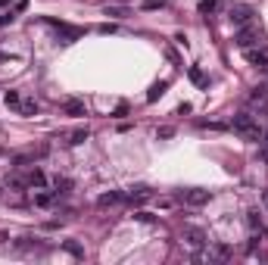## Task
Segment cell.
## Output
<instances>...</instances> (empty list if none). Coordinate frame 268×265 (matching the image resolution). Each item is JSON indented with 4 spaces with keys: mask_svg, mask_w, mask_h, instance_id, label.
Returning <instances> with one entry per match:
<instances>
[{
    "mask_svg": "<svg viewBox=\"0 0 268 265\" xmlns=\"http://www.w3.org/2000/svg\"><path fill=\"white\" fill-rule=\"evenodd\" d=\"M162 3H166V0H147V3H144V10H159Z\"/></svg>",
    "mask_w": 268,
    "mask_h": 265,
    "instance_id": "obj_25",
    "label": "cell"
},
{
    "mask_svg": "<svg viewBox=\"0 0 268 265\" xmlns=\"http://www.w3.org/2000/svg\"><path fill=\"white\" fill-rule=\"evenodd\" d=\"M125 200V194H118V190H109V194H103L100 200H97V206L100 209H106V206H116V203H122Z\"/></svg>",
    "mask_w": 268,
    "mask_h": 265,
    "instance_id": "obj_10",
    "label": "cell"
},
{
    "mask_svg": "<svg viewBox=\"0 0 268 265\" xmlns=\"http://www.w3.org/2000/svg\"><path fill=\"white\" fill-rule=\"evenodd\" d=\"M63 109H66V116H87V106H84V100H78V97H72V100H66L63 103Z\"/></svg>",
    "mask_w": 268,
    "mask_h": 265,
    "instance_id": "obj_8",
    "label": "cell"
},
{
    "mask_svg": "<svg viewBox=\"0 0 268 265\" xmlns=\"http://www.w3.org/2000/svg\"><path fill=\"white\" fill-rule=\"evenodd\" d=\"M200 16H212V13H218V0H200Z\"/></svg>",
    "mask_w": 268,
    "mask_h": 265,
    "instance_id": "obj_13",
    "label": "cell"
},
{
    "mask_svg": "<svg viewBox=\"0 0 268 265\" xmlns=\"http://www.w3.org/2000/svg\"><path fill=\"white\" fill-rule=\"evenodd\" d=\"M187 75H190V82H193V84L206 87V75H203V69H200V66H190V69H187Z\"/></svg>",
    "mask_w": 268,
    "mask_h": 265,
    "instance_id": "obj_14",
    "label": "cell"
},
{
    "mask_svg": "<svg viewBox=\"0 0 268 265\" xmlns=\"http://www.w3.org/2000/svg\"><path fill=\"white\" fill-rule=\"evenodd\" d=\"M50 25L59 32V41L63 44H72V41H78L81 34H84V28H75V25H66V22H50Z\"/></svg>",
    "mask_w": 268,
    "mask_h": 265,
    "instance_id": "obj_4",
    "label": "cell"
},
{
    "mask_svg": "<svg viewBox=\"0 0 268 265\" xmlns=\"http://www.w3.org/2000/svg\"><path fill=\"white\" fill-rule=\"evenodd\" d=\"M53 187H56V194H69V190H72V181H69V178H59V175H56V178H53Z\"/></svg>",
    "mask_w": 268,
    "mask_h": 265,
    "instance_id": "obj_20",
    "label": "cell"
},
{
    "mask_svg": "<svg viewBox=\"0 0 268 265\" xmlns=\"http://www.w3.org/2000/svg\"><path fill=\"white\" fill-rule=\"evenodd\" d=\"M156 134H159V137H172V134H175V128H168V125H166V128H159Z\"/></svg>",
    "mask_w": 268,
    "mask_h": 265,
    "instance_id": "obj_27",
    "label": "cell"
},
{
    "mask_svg": "<svg viewBox=\"0 0 268 265\" xmlns=\"http://www.w3.org/2000/svg\"><path fill=\"white\" fill-rule=\"evenodd\" d=\"M181 237H184V244H187V247H193V249L206 247V231H203V228H193V225H184Z\"/></svg>",
    "mask_w": 268,
    "mask_h": 265,
    "instance_id": "obj_3",
    "label": "cell"
},
{
    "mask_svg": "<svg viewBox=\"0 0 268 265\" xmlns=\"http://www.w3.org/2000/svg\"><path fill=\"white\" fill-rule=\"evenodd\" d=\"M97 32H100V34H113V32H116V25H109V22H106V25H100Z\"/></svg>",
    "mask_w": 268,
    "mask_h": 265,
    "instance_id": "obj_26",
    "label": "cell"
},
{
    "mask_svg": "<svg viewBox=\"0 0 268 265\" xmlns=\"http://www.w3.org/2000/svg\"><path fill=\"white\" fill-rule=\"evenodd\" d=\"M259 156H262L265 163H268V144H262V150H259Z\"/></svg>",
    "mask_w": 268,
    "mask_h": 265,
    "instance_id": "obj_29",
    "label": "cell"
},
{
    "mask_svg": "<svg viewBox=\"0 0 268 265\" xmlns=\"http://www.w3.org/2000/svg\"><path fill=\"white\" fill-rule=\"evenodd\" d=\"M63 247H66V249H69V253H72V256H78V259H81V256H84V249H81V247L75 244V240H66V244H63Z\"/></svg>",
    "mask_w": 268,
    "mask_h": 265,
    "instance_id": "obj_22",
    "label": "cell"
},
{
    "mask_svg": "<svg viewBox=\"0 0 268 265\" xmlns=\"http://www.w3.org/2000/svg\"><path fill=\"white\" fill-rule=\"evenodd\" d=\"M243 56H247V63H250V66H256V69H268V50L247 47V50H243Z\"/></svg>",
    "mask_w": 268,
    "mask_h": 265,
    "instance_id": "obj_6",
    "label": "cell"
},
{
    "mask_svg": "<svg viewBox=\"0 0 268 265\" xmlns=\"http://www.w3.org/2000/svg\"><path fill=\"white\" fill-rule=\"evenodd\" d=\"M256 247H259V237H250V244H247V253H256Z\"/></svg>",
    "mask_w": 268,
    "mask_h": 265,
    "instance_id": "obj_28",
    "label": "cell"
},
{
    "mask_svg": "<svg viewBox=\"0 0 268 265\" xmlns=\"http://www.w3.org/2000/svg\"><path fill=\"white\" fill-rule=\"evenodd\" d=\"M0 156H3V150H0Z\"/></svg>",
    "mask_w": 268,
    "mask_h": 265,
    "instance_id": "obj_31",
    "label": "cell"
},
{
    "mask_svg": "<svg viewBox=\"0 0 268 265\" xmlns=\"http://www.w3.org/2000/svg\"><path fill=\"white\" fill-rule=\"evenodd\" d=\"M250 103H252V106H265V103H268V87H252Z\"/></svg>",
    "mask_w": 268,
    "mask_h": 265,
    "instance_id": "obj_11",
    "label": "cell"
},
{
    "mask_svg": "<svg viewBox=\"0 0 268 265\" xmlns=\"http://www.w3.org/2000/svg\"><path fill=\"white\" fill-rule=\"evenodd\" d=\"M259 34H262V32H259V25H252V22H250V25H240V28H237V34H234V44H237L240 50L256 47V44H259Z\"/></svg>",
    "mask_w": 268,
    "mask_h": 265,
    "instance_id": "obj_2",
    "label": "cell"
},
{
    "mask_svg": "<svg viewBox=\"0 0 268 265\" xmlns=\"http://www.w3.org/2000/svg\"><path fill=\"white\" fill-rule=\"evenodd\" d=\"M56 190H47V194H38V197H34V206H41V209H44V206H53L56 203Z\"/></svg>",
    "mask_w": 268,
    "mask_h": 265,
    "instance_id": "obj_12",
    "label": "cell"
},
{
    "mask_svg": "<svg viewBox=\"0 0 268 265\" xmlns=\"http://www.w3.org/2000/svg\"><path fill=\"white\" fill-rule=\"evenodd\" d=\"M252 16H256V13H252L250 6H234V10H231V22H234L237 28H240V25H250Z\"/></svg>",
    "mask_w": 268,
    "mask_h": 265,
    "instance_id": "obj_7",
    "label": "cell"
},
{
    "mask_svg": "<svg viewBox=\"0 0 268 265\" xmlns=\"http://www.w3.org/2000/svg\"><path fill=\"white\" fill-rule=\"evenodd\" d=\"M231 128H234L243 141H262V128H259V122H256L252 113H237L234 119H231Z\"/></svg>",
    "mask_w": 268,
    "mask_h": 265,
    "instance_id": "obj_1",
    "label": "cell"
},
{
    "mask_svg": "<svg viewBox=\"0 0 268 265\" xmlns=\"http://www.w3.org/2000/svg\"><path fill=\"white\" fill-rule=\"evenodd\" d=\"M247 222H250V228H262V218H259V212H256V209H250V212H247Z\"/></svg>",
    "mask_w": 268,
    "mask_h": 265,
    "instance_id": "obj_23",
    "label": "cell"
},
{
    "mask_svg": "<svg viewBox=\"0 0 268 265\" xmlns=\"http://www.w3.org/2000/svg\"><path fill=\"white\" fill-rule=\"evenodd\" d=\"M265 203H268V190H265Z\"/></svg>",
    "mask_w": 268,
    "mask_h": 265,
    "instance_id": "obj_30",
    "label": "cell"
},
{
    "mask_svg": "<svg viewBox=\"0 0 268 265\" xmlns=\"http://www.w3.org/2000/svg\"><path fill=\"white\" fill-rule=\"evenodd\" d=\"M181 200L187 206H206L212 200V190H181Z\"/></svg>",
    "mask_w": 268,
    "mask_h": 265,
    "instance_id": "obj_5",
    "label": "cell"
},
{
    "mask_svg": "<svg viewBox=\"0 0 268 265\" xmlns=\"http://www.w3.org/2000/svg\"><path fill=\"white\" fill-rule=\"evenodd\" d=\"M38 100H22V106H19V113L22 116H38Z\"/></svg>",
    "mask_w": 268,
    "mask_h": 265,
    "instance_id": "obj_18",
    "label": "cell"
},
{
    "mask_svg": "<svg viewBox=\"0 0 268 265\" xmlns=\"http://www.w3.org/2000/svg\"><path fill=\"white\" fill-rule=\"evenodd\" d=\"M166 87H168V82H159V84H153V87H150V94H147V100H150V103H153V100H159L162 94H166Z\"/></svg>",
    "mask_w": 268,
    "mask_h": 265,
    "instance_id": "obj_19",
    "label": "cell"
},
{
    "mask_svg": "<svg viewBox=\"0 0 268 265\" xmlns=\"http://www.w3.org/2000/svg\"><path fill=\"white\" fill-rule=\"evenodd\" d=\"M87 137H91V131H87V128H75V131H72V134H69V144H84L87 141Z\"/></svg>",
    "mask_w": 268,
    "mask_h": 265,
    "instance_id": "obj_15",
    "label": "cell"
},
{
    "mask_svg": "<svg viewBox=\"0 0 268 265\" xmlns=\"http://www.w3.org/2000/svg\"><path fill=\"white\" fill-rule=\"evenodd\" d=\"M228 256H231V249H228V247H215L212 253H209V259H228Z\"/></svg>",
    "mask_w": 268,
    "mask_h": 265,
    "instance_id": "obj_21",
    "label": "cell"
},
{
    "mask_svg": "<svg viewBox=\"0 0 268 265\" xmlns=\"http://www.w3.org/2000/svg\"><path fill=\"white\" fill-rule=\"evenodd\" d=\"M44 184H47V175L41 168H28L25 172V187H44Z\"/></svg>",
    "mask_w": 268,
    "mask_h": 265,
    "instance_id": "obj_9",
    "label": "cell"
},
{
    "mask_svg": "<svg viewBox=\"0 0 268 265\" xmlns=\"http://www.w3.org/2000/svg\"><path fill=\"white\" fill-rule=\"evenodd\" d=\"M16 249H38V244H34L32 237H22L19 244H16Z\"/></svg>",
    "mask_w": 268,
    "mask_h": 265,
    "instance_id": "obj_24",
    "label": "cell"
},
{
    "mask_svg": "<svg viewBox=\"0 0 268 265\" xmlns=\"http://www.w3.org/2000/svg\"><path fill=\"white\" fill-rule=\"evenodd\" d=\"M103 13H106V16H116V19L131 16V10H128V6H103Z\"/></svg>",
    "mask_w": 268,
    "mask_h": 265,
    "instance_id": "obj_16",
    "label": "cell"
},
{
    "mask_svg": "<svg viewBox=\"0 0 268 265\" xmlns=\"http://www.w3.org/2000/svg\"><path fill=\"white\" fill-rule=\"evenodd\" d=\"M3 103H6L10 109H19V106H22V97H19V91H6V94H3Z\"/></svg>",
    "mask_w": 268,
    "mask_h": 265,
    "instance_id": "obj_17",
    "label": "cell"
}]
</instances>
